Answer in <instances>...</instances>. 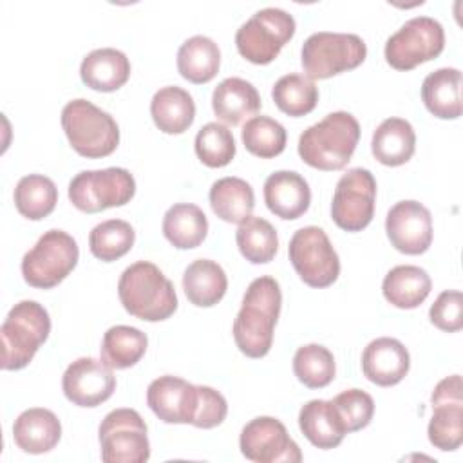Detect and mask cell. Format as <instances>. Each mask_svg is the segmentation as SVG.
Masks as SVG:
<instances>
[{"mask_svg": "<svg viewBox=\"0 0 463 463\" xmlns=\"http://www.w3.org/2000/svg\"><path fill=\"white\" fill-rule=\"evenodd\" d=\"M280 306L282 291L273 277L264 275L250 282L232 329L233 340L242 354L262 358L269 353Z\"/></svg>", "mask_w": 463, "mask_h": 463, "instance_id": "6da1fadb", "label": "cell"}, {"mask_svg": "<svg viewBox=\"0 0 463 463\" xmlns=\"http://www.w3.org/2000/svg\"><path fill=\"white\" fill-rule=\"evenodd\" d=\"M358 139V119L351 112L336 110L300 134L298 156L317 170H342L351 161Z\"/></svg>", "mask_w": 463, "mask_h": 463, "instance_id": "7a4b0ae2", "label": "cell"}, {"mask_svg": "<svg viewBox=\"0 0 463 463\" xmlns=\"http://www.w3.org/2000/svg\"><path fill=\"white\" fill-rule=\"evenodd\" d=\"M118 297L127 313L146 322L166 320L177 309L174 284L148 260H137L123 269Z\"/></svg>", "mask_w": 463, "mask_h": 463, "instance_id": "3957f363", "label": "cell"}, {"mask_svg": "<svg viewBox=\"0 0 463 463\" xmlns=\"http://www.w3.org/2000/svg\"><path fill=\"white\" fill-rule=\"evenodd\" d=\"M51 333V317L36 300L14 304L2 327V369L18 371L29 365Z\"/></svg>", "mask_w": 463, "mask_h": 463, "instance_id": "277c9868", "label": "cell"}, {"mask_svg": "<svg viewBox=\"0 0 463 463\" xmlns=\"http://www.w3.org/2000/svg\"><path fill=\"white\" fill-rule=\"evenodd\" d=\"M61 128L71 146L89 159L110 156L119 143L116 119L83 98L72 99L61 109Z\"/></svg>", "mask_w": 463, "mask_h": 463, "instance_id": "5b68a950", "label": "cell"}, {"mask_svg": "<svg viewBox=\"0 0 463 463\" xmlns=\"http://www.w3.org/2000/svg\"><path fill=\"white\" fill-rule=\"evenodd\" d=\"M365 56V42L353 33H313L300 51L302 69L309 80H326L356 69Z\"/></svg>", "mask_w": 463, "mask_h": 463, "instance_id": "8992f818", "label": "cell"}, {"mask_svg": "<svg viewBox=\"0 0 463 463\" xmlns=\"http://www.w3.org/2000/svg\"><path fill=\"white\" fill-rule=\"evenodd\" d=\"M297 29L293 14L280 7H264L251 14L235 33L239 54L255 63H271Z\"/></svg>", "mask_w": 463, "mask_h": 463, "instance_id": "52a82bcc", "label": "cell"}, {"mask_svg": "<svg viewBox=\"0 0 463 463\" xmlns=\"http://www.w3.org/2000/svg\"><path fill=\"white\" fill-rule=\"evenodd\" d=\"M80 250L72 235L63 230L45 232L22 259L24 280L38 289L60 284L78 264Z\"/></svg>", "mask_w": 463, "mask_h": 463, "instance_id": "ba28073f", "label": "cell"}, {"mask_svg": "<svg viewBox=\"0 0 463 463\" xmlns=\"http://www.w3.org/2000/svg\"><path fill=\"white\" fill-rule=\"evenodd\" d=\"M136 194V179L127 168L110 166L103 170H83L69 183V201L85 213L130 203Z\"/></svg>", "mask_w": 463, "mask_h": 463, "instance_id": "9c48e42d", "label": "cell"}, {"mask_svg": "<svg viewBox=\"0 0 463 463\" xmlns=\"http://www.w3.org/2000/svg\"><path fill=\"white\" fill-rule=\"evenodd\" d=\"M443 47V25L430 16H414L387 38L383 54L392 69L411 71L439 56Z\"/></svg>", "mask_w": 463, "mask_h": 463, "instance_id": "30bf717a", "label": "cell"}, {"mask_svg": "<svg viewBox=\"0 0 463 463\" xmlns=\"http://www.w3.org/2000/svg\"><path fill=\"white\" fill-rule=\"evenodd\" d=\"M99 447L105 463H145L150 458L146 423L137 411H110L99 423Z\"/></svg>", "mask_w": 463, "mask_h": 463, "instance_id": "8fae6325", "label": "cell"}, {"mask_svg": "<svg viewBox=\"0 0 463 463\" xmlns=\"http://www.w3.org/2000/svg\"><path fill=\"white\" fill-rule=\"evenodd\" d=\"M297 275L311 288H327L340 275V259L327 233L318 226L297 230L288 246Z\"/></svg>", "mask_w": 463, "mask_h": 463, "instance_id": "7c38bea8", "label": "cell"}, {"mask_svg": "<svg viewBox=\"0 0 463 463\" xmlns=\"http://www.w3.org/2000/svg\"><path fill=\"white\" fill-rule=\"evenodd\" d=\"M376 179L367 168H349L336 183L331 219L345 232L364 230L374 215Z\"/></svg>", "mask_w": 463, "mask_h": 463, "instance_id": "4fadbf2b", "label": "cell"}, {"mask_svg": "<svg viewBox=\"0 0 463 463\" xmlns=\"http://www.w3.org/2000/svg\"><path fill=\"white\" fill-rule=\"evenodd\" d=\"M241 452L255 463H298L302 452L289 438L284 423L273 416L250 420L239 438Z\"/></svg>", "mask_w": 463, "mask_h": 463, "instance_id": "5bb4252c", "label": "cell"}, {"mask_svg": "<svg viewBox=\"0 0 463 463\" xmlns=\"http://www.w3.org/2000/svg\"><path fill=\"white\" fill-rule=\"evenodd\" d=\"M432 418L427 427L429 441L439 450H456L463 441V385L459 374L438 382L430 396Z\"/></svg>", "mask_w": 463, "mask_h": 463, "instance_id": "9a60e30c", "label": "cell"}, {"mask_svg": "<svg viewBox=\"0 0 463 463\" xmlns=\"http://www.w3.org/2000/svg\"><path fill=\"white\" fill-rule=\"evenodd\" d=\"M61 389L65 398L74 405L98 407L112 396L116 389V376L112 367L103 360L81 356L65 369Z\"/></svg>", "mask_w": 463, "mask_h": 463, "instance_id": "2e32d148", "label": "cell"}, {"mask_svg": "<svg viewBox=\"0 0 463 463\" xmlns=\"http://www.w3.org/2000/svg\"><path fill=\"white\" fill-rule=\"evenodd\" d=\"M385 232L398 251L405 255L425 253L432 242V215L418 201H400L387 212Z\"/></svg>", "mask_w": 463, "mask_h": 463, "instance_id": "e0dca14e", "label": "cell"}, {"mask_svg": "<svg viewBox=\"0 0 463 463\" xmlns=\"http://www.w3.org/2000/svg\"><path fill=\"white\" fill-rule=\"evenodd\" d=\"M199 385L165 374L150 382L146 405L165 423H194L199 411Z\"/></svg>", "mask_w": 463, "mask_h": 463, "instance_id": "ac0fdd59", "label": "cell"}, {"mask_svg": "<svg viewBox=\"0 0 463 463\" xmlns=\"http://www.w3.org/2000/svg\"><path fill=\"white\" fill-rule=\"evenodd\" d=\"M409 367L411 356L407 347L391 336L371 340L362 353L364 376L380 387L400 383L407 376Z\"/></svg>", "mask_w": 463, "mask_h": 463, "instance_id": "d6986e66", "label": "cell"}, {"mask_svg": "<svg viewBox=\"0 0 463 463\" xmlns=\"http://www.w3.org/2000/svg\"><path fill=\"white\" fill-rule=\"evenodd\" d=\"M264 203L277 217L293 221L307 212L311 190L298 172L277 170L264 181Z\"/></svg>", "mask_w": 463, "mask_h": 463, "instance_id": "ffe728a7", "label": "cell"}, {"mask_svg": "<svg viewBox=\"0 0 463 463\" xmlns=\"http://www.w3.org/2000/svg\"><path fill=\"white\" fill-rule=\"evenodd\" d=\"M61 438L58 416L43 407H33L18 414L13 423V439L27 454H43L52 450Z\"/></svg>", "mask_w": 463, "mask_h": 463, "instance_id": "44dd1931", "label": "cell"}, {"mask_svg": "<svg viewBox=\"0 0 463 463\" xmlns=\"http://www.w3.org/2000/svg\"><path fill=\"white\" fill-rule=\"evenodd\" d=\"M130 76V61L127 54L114 47L90 51L80 65L81 81L92 90L114 92L127 83Z\"/></svg>", "mask_w": 463, "mask_h": 463, "instance_id": "7402d4cb", "label": "cell"}, {"mask_svg": "<svg viewBox=\"0 0 463 463\" xmlns=\"http://www.w3.org/2000/svg\"><path fill=\"white\" fill-rule=\"evenodd\" d=\"M260 105L262 101L255 85L237 76L222 80L212 92V109L215 116L232 127L257 114Z\"/></svg>", "mask_w": 463, "mask_h": 463, "instance_id": "603a6c76", "label": "cell"}, {"mask_svg": "<svg viewBox=\"0 0 463 463\" xmlns=\"http://www.w3.org/2000/svg\"><path fill=\"white\" fill-rule=\"evenodd\" d=\"M298 427L317 449H335L347 434L331 400H309L298 412Z\"/></svg>", "mask_w": 463, "mask_h": 463, "instance_id": "cb8c5ba5", "label": "cell"}, {"mask_svg": "<svg viewBox=\"0 0 463 463\" xmlns=\"http://www.w3.org/2000/svg\"><path fill=\"white\" fill-rule=\"evenodd\" d=\"M414 148V128L403 118H387L373 132L371 152L376 161L385 166L405 165L412 157Z\"/></svg>", "mask_w": 463, "mask_h": 463, "instance_id": "d4e9b609", "label": "cell"}, {"mask_svg": "<svg viewBox=\"0 0 463 463\" xmlns=\"http://www.w3.org/2000/svg\"><path fill=\"white\" fill-rule=\"evenodd\" d=\"M421 99L427 110L439 119L461 116V72L454 67H441L427 74L421 83Z\"/></svg>", "mask_w": 463, "mask_h": 463, "instance_id": "484cf974", "label": "cell"}, {"mask_svg": "<svg viewBox=\"0 0 463 463\" xmlns=\"http://www.w3.org/2000/svg\"><path fill=\"white\" fill-rule=\"evenodd\" d=\"M150 114L161 132L183 134L194 123L195 103L188 90L177 85H168L152 96Z\"/></svg>", "mask_w": 463, "mask_h": 463, "instance_id": "4316f807", "label": "cell"}, {"mask_svg": "<svg viewBox=\"0 0 463 463\" xmlns=\"http://www.w3.org/2000/svg\"><path fill=\"white\" fill-rule=\"evenodd\" d=\"M432 282L429 273L412 264L394 266L382 282L383 297L389 304L400 309H414L418 307L430 293Z\"/></svg>", "mask_w": 463, "mask_h": 463, "instance_id": "83f0119b", "label": "cell"}, {"mask_svg": "<svg viewBox=\"0 0 463 463\" xmlns=\"http://www.w3.org/2000/svg\"><path fill=\"white\" fill-rule=\"evenodd\" d=\"M226 288V273L215 260L197 259L183 273L184 295L197 307L215 306L224 297Z\"/></svg>", "mask_w": 463, "mask_h": 463, "instance_id": "f1b7e54d", "label": "cell"}, {"mask_svg": "<svg viewBox=\"0 0 463 463\" xmlns=\"http://www.w3.org/2000/svg\"><path fill=\"white\" fill-rule=\"evenodd\" d=\"M210 206L224 222L241 224L255 208V194L250 183L241 177H221L210 188Z\"/></svg>", "mask_w": 463, "mask_h": 463, "instance_id": "f546056e", "label": "cell"}, {"mask_svg": "<svg viewBox=\"0 0 463 463\" xmlns=\"http://www.w3.org/2000/svg\"><path fill=\"white\" fill-rule=\"evenodd\" d=\"M206 233L208 219L197 204L177 203L163 217V235L177 250L197 248L206 239Z\"/></svg>", "mask_w": 463, "mask_h": 463, "instance_id": "4dcf8cb0", "label": "cell"}, {"mask_svg": "<svg viewBox=\"0 0 463 463\" xmlns=\"http://www.w3.org/2000/svg\"><path fill=\"white\" fill-rule=\"evenodd\" d=\"M221 65L219 45L203 34L190 36L177 51V71L192 83H206L215 78Z\"/></svg>", "mask_w": 463, "mask_h": 463, "instance_id": "1f68e13d", "label": "cell"}, {"mask_svg": "<svg viewBox=\"0 0 463 463\" xmlns=\"http://www.w3.org/2000/svg\"><path fill=\"white\" fill-rule=\"evenodd\" d=\"M148 345L146 335L132 326H112L101 340V360L112 369H127L136 365Z\"/></svg>", "mask_w": 463, "mask_h": 463, "instance_id": "d6a6232c", "label": "cell"}, {"mask_svg": "<svg viewBox=\"0 0 463 463\" xmlns=\"http://www.w3.org/2000/svg\"><path fill=\"white\" fill-rule=\"evenodd\" d=\"M13 197L20 215L29 221H40L54 210L58 203V188L47 175L29 174L16 183Z\"/></svg>", "mask_w": 463, "mask_h": 463, "instance_id": "836d02e7", "label": "cell"}, {"mask_svg": "<svg viewBox=\"0 0 463 463\" xmlns=\"http://www.w3.org/2000/svg\"><path fill=\"white\" fill-rule=\"evenodd\" d=\"M241 255L251 264H266L273 260L279 250V237L273 224L262 217L250 215L235 232Z\"/></svg>", "mask_w": 463, "mask_h": 463, "instance_id": "e575fe53", "label": "cell"}, {"mask_svg": "<svg viewBox=\"0 0 463 463\" xmlns=\"http://www.w3.org/2000/svg\"><path fill=\"white\" fill-rule=\"evenodd\" d=\"M271 98L279 110L288 116L300 118L309 114L318 103V87L304 74H286L279 78L271 89Z\"/></svg>", "mask_w": 463, "mask_h": 463, "instance_id": "d590c367", "label": "cell"}, {"mask_svg": "<svg viewBox=\"0 0 463 463\" xmlns=\"http://www.w3.org/2000/svg\"><path fill=\"white\" fill-rule=\"evenodd\" d=\"M136 241V232L130 222L123 219H109L96 224L89 233L90 253L103 260L112 262L130 251Z\"/></svg>", "mask_w": 463, "mask_h": 463, "instance_id": "8d00e7d4", "label": "cell"}, {"mask_svg": "<svg viewBox=\"0 0 463 463\" xmlns=\"http://www.w3.org/2000/svg\"><path fill=\"white\" fill-rule=\"evenodd\" d=\"M293 373L306 387L322 389L335 378V356L320 344H306L298 347L293 356Z\"/></svg>", "mask_w": 463, "mask_h": 463, "instance_id": "74e56055", "label": "cell"}, {"mask_svg": "<svg viewBox=\"0 0 463 463\" xmlns=\"http://www.w3.org/2000/svg\"><path fill=\"white\" fill-rule=\"evenodd\" d=\"M244 148L262 159H271L284 152L286 148V128L269 116L250 118L241 134Z\"/></svg>", "mask_w": 463, "mask_h": 463, "instance_id": "f35d334b", "label": "cell"}, {"mask_svg": "<svg viewBox=\"0 0 463 463\" xmlns=\"http://www.w3.org/2000/svg\"><path fill=\"white\" fill-rule=\"evenodd\" d=\"M195 154L199 161L210 168L226 166L235 157V139L228 127L210 121L195 136Z\"/></svg>", "mask_w": 463, "mask_h": 463, "instance_id": "ab89813d", "label": "cell"}, {"mask_svg": "<svg viewBox=\"0 0 463 463\" xmlns=\"http://www.w3.org/2000/svg\"><path fill=\"white\" fill-rule=\"evenodd\" d=\"M333 405L345 427L347 432H356L367 427L374 414V402L371 394L362 389H347L336 394Z\"/></svg>", "mask_w": 463, "mask_h": 463, "instance_id": "60d3db41", "label": "cell"}, {"mask_svg": "<svg viewBox=\"0 0 463 463\" xmlns=\"http://www.w3.org/2000/svg\"><path fill=\"white\" fill-rule=\"evenodd\" d=\"M430 322L445 331L456 333L463 327V297L458 289H447L438 295L429 309Z\"/></svg>", "mask_w": 463, "mask_h": 463, "instance_id": "b9f144b4", "label": "cell"}, {"mask_svg": "<svg viewBox=\"0 0 463 463\" xmlns=\"http://www.w3.org/2000/svg\"><path fill=\"white\" fill-rule=\"evenodd\" d=\"M199 411L192 425L197 429H213L221 425L228 414L226 398L208 385H199Z\"/></svg>", "mask_w": 463, "mask_h": 463, "instance_id": "7bdbcfd3", "label": "cell"}]
</instances>
